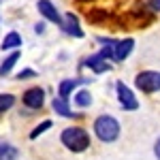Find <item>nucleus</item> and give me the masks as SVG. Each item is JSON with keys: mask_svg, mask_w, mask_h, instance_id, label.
<instances>
[{"mask_svg": "<svg viewBox=\"0 0 160 160\" xmlns=\"http://www.w3.org/2000/svg\"><path fill=\"white\" fill-rule=\"evenodd\" d=\"M149 9L152 11H160V0H149Z\"/></svg>", "mask_w": 160, "mask_h": 160, "instance_id": "nucleus-20", "label": "nucleus"}, {"mask_svg": "<svg viewBox=\"0 0 160 160\" xmlns=\"http://www.w3.org/2000/svg\"><path fill=\"white\" fill-rule=\"evenodd\" d=\"M120 122L113 115H100L94 122V135L98 137L102 143H113L120 137Z\"/></svg>", "mask_w": 160, "mask_h": 160, "instance_id": "nucleus-2", "label": "nucleus"}, {"mask_svg": "<svg viewBox=\"0 0 160 160\" xmlns=\"http://www.w3.org/2000/svg\"><path fill=\"white\" fill-rule=\"evenodd\" d=\"M37 9H38V13H41L47 22L62 26V17H60V13H58L56 4H53L51 0H38V2H37Z\"/></svg>", "mask_w": 160, "mask_h": 160, "instance_id": "nucleus-6", "label": "nucleus"}, {"mask_svg": "<svg viewBox=\"0 0 160 160\" xmlns=\"http://www.w3.org/2000/svg\"><path fill=\"white\" fill-rule=\"evenodd\" d=\"M28 77H37V73H34L32 68H24L22 73L17 75V79H28Z\"/></svg>", "mask_w": 160, "mask_h": 160, "instance_id": "nucleus-19", "label": "nucleus"}, {"mask_svg": "<svg viewBox=\"0 0 160 160\" xmlns=\"http://www.w3.org/2000/svg\"><path fill=\"white\" fill-rule=\"evenodd\" d=\"M73 100H75V105H77V107H81V109H83V107H90V105H92V94H90L88 90H79V92L73 96Z\"/></svg>", "mask_w": 160, "mask_h": 160, "instance_id": "nucleus-15", "label": "nucleus"}, {"mask_svg": "<svg viewBox=\"0 0 160 160\" xmlns=\"http://www.w3.org/2000/svg\"><path fill=\"white\" fill-rule=\"evenodd\" d=\"M135 47V41L132 38H122V41H115V47H113V60L122 62L130 56V51Z\"/></svg>", "mask_w": 160, "mask_h": 160, "instance_id": "nucleus-8", "label": "nucleus"}, {"mask_svg": "<svg viewBox=\"0 0 160 160\" xmlns=\"http://www.w3.org/2000/svg\"><path fill=\"white\" fill-rule=\"evenodd\" d=\"M15 105V96L13 94H0V113L9 111Z\"/></svg>", "mask_w": 160, "mask_h": 160, "instance_id": "nucleus-16", "label": "nucleus"}, {"mask_svg": "<svg viewBox=\"0 0 160 160\" xmlns=\"http://www.w3.org/2000/svg\"><path fill=\"white\" fill-rule=\"evenodd\" d=\"M83 66L88 68H92L94 73H105V71H109V64H107V58L102 56V53H94V56H90L83 60Z\"/></svg>", "mask_w": 160, "mask_h": 160, "instance_id": "nucleus-10", "label": "nucleus"}, {"mask_svg": "<svg viewBox=\"0 0 160 160\" xmlns=\"http://www.w3.org/2000/svg\"><path fill=\"white\" fill-rule=\"evenodd\" d=\"M51 107H53V111L56 113H60L62 118H75V115H79V113H73V109L68 107V100L64 98H53V102H51Z\"/></svg>", "mask_w": 160, "mask_h": 160, "instance_id": "nucleus-11", "label": "nucleus"}, {"mask_svg": "<svg viewBox=\"0 0 160 160\" xmlns=\"http://www.w3.org/2000/svg\"><path fill=\"white\" fill-rule=\"evenodd\" d=\"M19 56H22L19 51H17V49H13L11 56H7V58H4V62L0 64V77H7V75L11 73V71H13V66H15V62L19 60Z\"/></svg>", "mask_w": 160, "mask_h": 160, "instance_id": "nucleus-12", "label": "nucleus"}, {"mask_svg": "<svg viewBox=\"0 0 160 160\" xmlns=\"http://www.w3.org/2000/svg\"><path fill=\"white\" fill-rule=\"evenodd\" d=\"M51 128V122L49 120H45V122H41L37 126V128H34V130H32V132H30V139H37L38 135H43V132H45V130H49Z\"/></svg>", "mask_w": 160, "mask_h": 160, "instance_id": "nucleus-18", "label": "nucleus"}, {"mask_svg": "<svg viewBox=\"0 0 160 160\" xmlns=\"http://www.w3.org/2000/svg\"><path fill=\"white\" fill-rule=\"evenodd\" d=\"M34 32H37V34H43V32H45V24H37L34 26Z\"/></svg>", "mask_w": 160, "mask_h": 160, "instance_id": "nucleus-21", "label": "nucleus"}, {"mask_svg": "<svg viewBox=\"0 0 160 160\" xmlns=\"http://www.w3.org/2000/svg\"><path fill=\"white\" fill-rule=\"evenodd\" d=\"M154 154H156V158L160 160V139L156 141V145H154Z\"/></svg>", "mask_w": 160, "mask_h": 160, "instance_id": "nucleus-22", "label": "nucleus"}, {"mask_svg": "<svg viewBox=\"0 0 160 160\" xmlns=\"http://www.w3.org/2000/svg\"><path fill=\"white\" fill-rule=\"evenodd\" d=\"M22 45V37L17 34V32H9L7 37H4V41H2V51H7V49H17Z\"/></svg>", "mask_w": 160, "mask_h": 160, "instance_id": "nucleus-14", "label": "nucleus"}, {"mask_svg": "<svg viewBox=\"0 0 160 160\" xmlns=\"http://www.w3.org/2000/svg\"><path fill=\"white\" fill-rule=\"evenodd\" d=\"M60 28L66 32V34H71V37H75V38L83 37V30H81V26H79V19H77V15H73V13H68V15L62 19Z\"/></svg>", "mask_w": 160, "mask_h": 160, "instance_id": "nucleus-7", "label": "nucleus"}, {"mask_svg": "<svg viewBox=\"0 0 160 160\" xmlns=\"http://www.w3.org/2000/svg\"><path fill=\"white\" fill-rule=\"evenodd\" d=\"M60 141L64 143V148H68L71 152H75V154L86 152V149L90 148V135H88L86 128H81V126L64 128V130H62Z\"/></svg>", "mask_w": 160, "mask_h": 160, "instance_id": "nucleus-1", "label": "nucleus"}, {"mask_svg": "<svg viewBox=\"0 0 160 160\" xmlns=\"http://www.w3.org/2000/svg\"><path fill=\"white\" fill-rule=\"evenodd\" d=\"M135 86L143 94H154L160 90V73L158 71H141L135 77Z\"/></svg>", "mask_w": 160, "mask_h": 160, "instance_id": "nucleus-3", "label": "nucleus"}, {"mask_svg": "<svg viewBox=\"0 0 160 160\" xmlns=\"http://www.w3.org/2000/svg\"><path fill=\"white\" fill-rule=\"evenodd\" d=\"M115 90H118V100H120V105H122L124 111L139 109V100H137V96L132 94V90L126 86L124 81H118V83H115Z\"/></svg>", "mask_w": 160, "mask_h": 160, "instance_id": "nucleus-4", "label": "nucleus"}, {"mask_svg": "<svg viewBox=\"0 0 160 160\" xmlns=\"http://www.w3.org/2000/svg\"><path fill=\"white\" fill-rule=\"evenodd\" d=\"M79 2H86V0H79Z\"/></svg>", "mask_w": 160, "mask_h": 160, "instance_id": "nucleus-23", "label": "nucleus"}, {"mask_svg": "<svg viewBox=\"0 0 160 160\" xmlns=\"http://www.w3.org/2000/svg\"><path fill=\"white\" fill-rule=\"evenodd\" d=\"M17 156H19V152L15 145L0 141V160H17Z\"/></svg>", "mask_w": 160, "mask_h": 160, "instance_id": "nucleus-13", "label": "nucleus"}, {"mask_svg": "<svg viewBox=\"0 0 160 160\" xmlns=\"http://www.w3.org/2000/svg\"><path fill=\"white\" fill-rule=\"evenodd\" d=\"M90 79H83V77H77V79H62L60 86H58V92H60V98L68 100V96L75 92V88L81 86V83H88Z\"/></svg>", "mask_w": 160, "mask_h": 160, "instance_id": "nucleus-9", "label": "nucleus"}, {"mask_svg": "<svg viewBox=\"0 0 160 160\" xmlns=\"http://www.w3.org/2000/svg\"><path fill=\"white\" fill-rule=\"evenodd\" d=\"M24 105L28 109H43V105H45V92H43V88H30V90H26L24 96Z\"/></svg>", "mask_w": 160, "mask_h": 160, "instance_id": "nucleus-5", "label": "nucleus"}, {"mask_svg": "<svg viewBox=\"0 0 160 160\" xmlns=\"http://www.w3.org/2000/svg\"><path fill=\"white\" fill-rule=\"evenodd\" d=\"M88 19L90 22H102V19H109V13L102 11V9H94V11H88Z\"/></svg>", "mask_w": 160, "mask_h": 160, "instance_id": "nucleus-17", "label": "nucleus"}]
</instances>
